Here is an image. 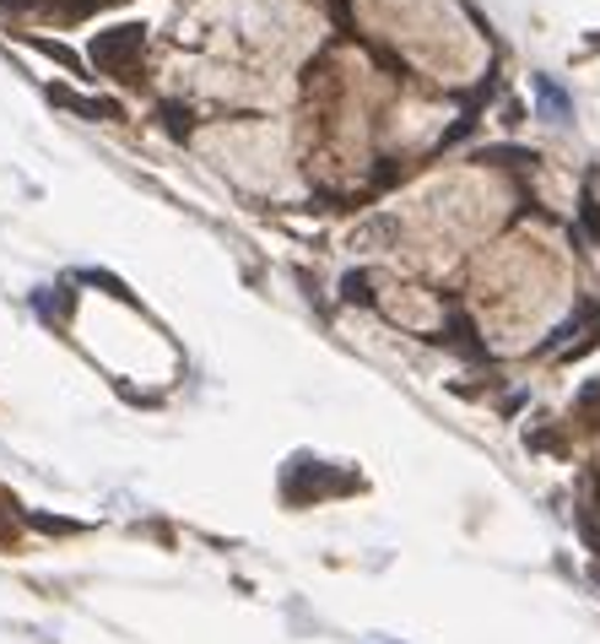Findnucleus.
<instances>
[{
    "label": "nucleus",
    "instance_id": "obj_2",
    "mask_svg": "<svg viewBox=\"0 0 600 644\" xmlns=\"http://www.w3.org/2000/svg\"><path fill=\"white\" fill-rule=\"evenodd\" d=\"M530 92H536V115L547 125H568L573 120V98L558 77H530Z\"/></svg>",
    "mask_w": 600,
    "mask_h": 644
},
{
    "label": "nucleus",
    "instance_id": "obj_4",
    "mask_svg": "<svg viewBox=\"0 0 600 644\" xmlns=\"http://www.w3.org/2000/svg\"><path fill=\"white\" fill-rule=\"evenodd\" d=\"M103 6H114V0H66V11H71V17H87V11H103Z\"/></svg>",
    "mask_w": 600,
    "mask_h": 644
},
{
    "label": "nucleus",
    "instance_id": "obj_5",
    "mask_svg": "<svg viewBox=\"0 0 600 644\" xmlns=\"http://www.w3.org/2000/svg\"><path fill=\"white\" fill-rule=\"evenodd\" d=\"M347 298H362V304H368V298H373V293H368V277H347Z\"/></svg>",
    "mask_w": 600,
    "mask_h": 644
},
{
    "label": "nucleus",
    "instance_id": "obj_3",
    "mask_svg": "<svg viewBox=\"0 0 600 644\" xmlns=\"http://www.w3.org/2000/svg\"><path fill=\"white\" fill-rule=\"evenodd\" d=\"M477 162H536V152H524V147H481Z\"/></svg>",
    "mask_w": 600,
    "mask_h": 644
},
{
    "label": "nucleus",
    "instance_id": "obj_1",
    "mask_svg": "<svg viewBox=\"0 0 600 644\" xmlns=\"http://www.w3.org/2000/svg\"><path fill=\"white\" fill-rule=\"evenodd\" d=\"M147 55V22H120V28H103V33H92V49H87V60L103 71V77H124L136 71V60Z\"/></svg>",
    "mask_w": 600,
    "mask_h": 644
},
{
    "label": "nucleus",
    "instance_id": "obj_6",
    "mask_svg": "<svg viewBox=\"0 0 600 644\" xmlns=\"http://www.w3.org/2000/svg\"><path fill=\"white\" fill-rule=\"evenodd\" d=\"M579 406H584V412H600V379H596V385H584V396H579Z\"/></svg>",
    "mask_w": 600,
    "mask_h": 644
},
{
    "label": "nucleus",
    "instance_id": "obj_7",
    "mask_svg": "<svg viewBox=\"0 0 600 644\" xmlns=\"http://www.w3.org/2000/svg\"><path fill=\"white\" fill-rule=\"evenodd\" d=\"M0 6H28V0H0Z\"/></svg>",
    "mask_w": 600,
    "mask_h": 644
}]
</instances>
